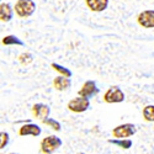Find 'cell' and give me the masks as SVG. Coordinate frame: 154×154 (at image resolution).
Here are the masks:
<instances>
[{
    "label": "cell",
    "mask_w": 154,
    "mask_h": 154,
    "mask_svg": "<svg viewBox=\"0 0 154 154\" xmlns=\"http://www.w3.org/2000/svg\"><path fill=\"white\" fill-rule=\"evenodd\" d=\"M72 85V80L68 78V76L64 75H58L53 79V86L56 90L58 91H66L70 88Z\"/></svg>",
    "instance_id": "30bf717a"
},
{
    "label": "cell",
    "mask_w": 154,
    "mask_h": 154,
    "mask_svg": "<svg viewBox=\"0 0 154 154\" xmlns=\"http://www.w3.org/2000/svg\"><path fill=\"white\" fill-rule=\"evenodd\" d=\"M86 6L94 12H101L107 9L109 0H85Z\"/></svg>",
    "instance_id": "8fae6325"
},
{
    "label": "cell",
    "mask_w": 154,
    "mask_h": 154,
    "mask_svg": "<svg viewBox=\"0 0 154 154\" xmlns=\"http://www.w3.org/2000/svg\"><path fill=\"white\" fill-rule=\"evenodd\" d=\"M3 45L5 46H11V45H17V46H25V43L20 40L19 37L14 36V35H9V36H5L3 38Z\"/></svg>",
    "instance_id": "5bb4252c"
},
{
    "label": "cell",
    "mask_w": 154,
    "mask_h": 154,
    "mask_svg": "<svg viewBox=\"0 0 154 154\" xmlns=\"http://www.w3.org/2000/svg\"><path fill=\"white\" fill-rule=\"evenodd\" d=\"M136 132H137V128L133 123H123V125H120L113 128L112 136H113V138L125 139L128 137H132Z\"/></svg>",
    "instance_id": "277c9868"
},
{
    "label": "cell",
    "mask_w": 154,
    "mask_h": 154,
    "mask_svg": "<svg viewBox=\"0 0 154 154\" xmlns=\"http://www.w3.org/2000/svg\"><path fill=\"white\" fill-rule=\"evenodd\" d=\"M52 66V68L54 69V70H57L60 75H64V76H68V78H70L72 76V72L68 69V68H66V67H63V66H60V64H57V63H52L51 64Z\"/></svg>",
    "instance_id": "2e32d148"
},
{
    "label": "cell",
    "mask_w": 154,
    "mask_h": 154,
    "mask_svg": "<svg viewBox=\"0 0 154 154\" xmlns=\"http://www.w3.org/2000/svg\"><path fill=\"white\" fill-rule=\"evenodd\" d=\"M42 123L46 125V126H49L51 128H52V130H54V131H57V132H59L60 128H62L60 123H59L58 121H56L54 119H45V120H42Z\"/></svg>",
    "instance_id": "e0dca14e"
},
{
    "label": "cell",
    "mask_w": 154,
    "mask_h": 154,
    "mask_svg": "<svg viewBox=\"0 0 154 154\" xmlns=\"http://www.w3.org/2000/svg\"><path fill=\"white\" fill-rule=\"evenodd\" d=\"M62 147V139L54 134L48 136L41 140V152L43 154H52Z\"/></svg>",
    "instance_id": "7a4b0ae2"
},
{
    "label": "cell",
    "mask_w": 154,
    "mask_h": 154,
    "mask_svg": "<svg viewBox=\"0 0 154 154\" xmlns=\"http://www.w3.org/2000/svg\"><path fill=\"white\" fill-rule=\"evenodd\" d=\"M9 143V133L2 132L0 133V148L4 149Z\"/></svg>",
    "instance_id": "d6986e66"
},
{
    "label": "cell",
    "mask_w": 154,
    "mask_h": 154,
    "mask_svg": "<svg viewBox=\"0 0 154 154\" xmlns=\"http://www.w3.org/2000/svg\"><path fill=\"white\" fill-rule=\"evenodd\" d=\"M78 94H79V96H83V97H86V99H90V97L97 95L99 89L96 86V83L93 82V80H86L83 84V86L80 88Z\"/></svg>",
    "instance_id": "52a82bcc"
},
{
    "label": "cell",
    "mask_w": 154,
    "mask_h": 154,
    "mask_svg": "<svg viewBox=\"0 0 154 154\" xmlns=\"http://www.w3.org/2000/svg\"><path fill=\"white\" fill-rule=\"evenodd\" d=\"M9 154H19V153H9Z\"/></svg>",
    "instance_id": "ffe728a7"
},
{
    "label": "cell",
    "mask_w": 154,
    "mask_h": 154,
    "mask_svg": "<svg viewBox=\"0 0 154 154\" xmlns=\"http://www.w3.org/2000/svg\"><path fill=\"white\" fill-rule=\"evenodd\" d=\"M14 15V9L9 3H2L0 4V20L3 22H9Z\"/></svg>",
    "instance_id": "7c38bea8"
},
{
    "label": "cell",
    "mask_w": 154,
    "mask_h": 154,
    "mask_svg": "<svg viewBox=\"0 0 154 154\" xmlns=\"http://www.w3.org/2000/svg\"><path fill=\"white\" fill-rule=\"evenodd\" d=\"M51 113V109L48 105L46 104H41V102H38V104H35L32 106V115L38 119V120H45V119H48Z\"/></svg>",
    "instance_id": "ba28073f"
},
{
    "label": "cell",
    "mask_w": 154,
    "mask_h": 154,
    "mask_svg": "<svg viewBox=\"0 0 154 154\" xmlns=\"http://www.w3.org/2000/svg\"><path fill=\"white\" fill-rule=\"evenodd\" d=\"M16 15L20 17H30L35 10H36V4L33 0H17L15 8H14Z\"/></svg>",
    "instance_id": "6da1fadb"
},
{
    "label": "cell",
    "mask_w": 154,
    "mask_h": 154,
    "mask_svg": "<svg viewBox=\"0 0 154 154\" xmlns=\"http://www.w3.org/2000/svg\"><path fill=\"white\" fill-rule=\"evenodd\" d=\"M68 110L72 111V112H75V113H82V112H85L89 110L90 107V101L86 97H83V96H78V97H74L72 99L68 105H67Z\"/></svg>",
    "instance_id": "3957f363"
},
{
    "label": "cell",
    "mask_w": 154,
    "mask_h": 154,
    "mask_svg": "<svg viewBox=\"0 0 154 154\" xmlns=\"http://www.w3.org/2000/svg\"><path fill=\"white\" fill-rule=\"evenodd\" d=\"M109 143L111 144H115V146H117L122 149H130L132 147V140L131 139H128V138H125V139H109Z\"/></svg>",
    "instance_id": "4fadbf2b"
},
{
    "label": "cell",
    "mask_w": 154,
    "mask_h": 154,
    "mask_svg": "<svg viewBox=\"0 0 154 154\" xmlns=\"http://www.w3.org/2000/svg\"><path fill=\"white\" fill-rule=\"evenodd\" d=\"M125 100V94L119 86H110L106 93L104 94V101L107 104H119V102H123Z\"/></svg>",
    "instance_id": "5b68a950"
},
{
    "label": "cell",
    "mask_w": 154,
    "mask_h": 154,
    "mask_svg": "<svg viewBox=\"0 0 154 154\" xmlns=\"http://www.w3.org/2000/svg\"><path fill=\"white\" fill-rule=\"evenodd\" d=\"M142 115L147 122H154V105H147L143 109Z\"/></svg>",
    "instance_id": "9a60e30c"
},
{
    "label": "cell",
    "mask_w": 154,
    "mask_h": 154,
    "mask_svg": "<svg viewBox=\"0 0 154 154\" xmlns=\"http://www.w3.org/2000/svg\"><path fill=\"white\" fill-rule=\"evenodd\" d=\"M78 154H85V153H83V152H80V153H78Z\"/></svg>",
    "instance_id": "44dd1931"
},
{
    "label": "cell",
    "mask_w": 154,
    "mask_h": 154,
    "mask_svg": "<svg viewBox=\"0 0 154 154\" xmlns=\"http://www.w3.org/2000/svg\"><path fill=\"white\" fill-rule=\"evenodd\" d=\"M137 22L144 29L154 27V10H144L137 16Z\"/></svg>",
    "instance_id": "8992f818"
},
{
    "label": "cell",
    "mask_w": 154,
    "mask_h": 154,
    "mask_svg": "<svg viewBox=\"0 0 154 154\" xmlns=\"http://www.w3.org/2000/svg\"><path fill=\"white\" fill-rule=\"evenodd\" d=\"M42 133V130L41 127L38 125H35V123H27V125H23L20 127L19 130V134L20 136H33V137H37Z\"/></svg>",
    "instance_id": "9c48e42d"
},
{
    "label": "cell",
    "mask_w": 154,
    "mask_h": 154,
    "mask_svg": "<svg viewBox=\"0 0 154 154\" xmlns=\"http://www.w3.org/2000/svg\"><path fill=\"white\" fill-rule=\"evenodd\" d=\"M32 59H33V57H32V54L29 53V52L21 53V54L19 56V62L22 64V66H27V64H30V63L32 62Z\"/></svg>",
    "instance_id": "ac0fdd59"
}]
</instances>
